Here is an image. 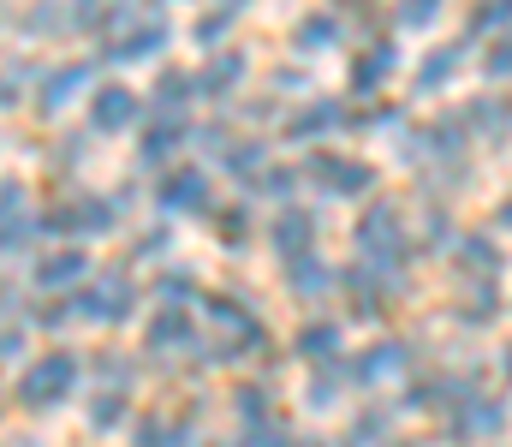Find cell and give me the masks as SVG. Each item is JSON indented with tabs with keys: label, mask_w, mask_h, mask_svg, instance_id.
Returning <instances> with one entry per match:
<instances>
[{
	"label": "cell",
	"mask_w": 512,
	"mask_h": 447,
	"mask_svg": "<svg viewBox=\"0 0 512 447\" xmlns=\"http://www.w3.org/2000/svg\"><path fill=\"white\" fill-rule=\"evenodd\" d=\"M78 376H84V358L54 346V352L30 358V364L18 370V388H12V400H18L24 412H54V406H66V400H72Z\"/></svg>",
	"instance_id": "6da1fadb"
},
{
	"label": "cell",
	"mask_w": 512,
	"mask_h": 447,
	"mask_svg": "<svg viewBox=\"0 0 512 447\" xmlns=\"http://www.w3.org/2000/svg\"><path fill=\"white\" fill-rule=\"evenodd\" d=\"M352 239H358V257H364L370 269H382V275H399V263L411 257V227H405V215H399L393 203H382V197L358 215Z\"/></svg>",
	"instance_id": "7a4b0ae2"
},
{
	"label": "cell",
	"mask_w": 512,
	"mask_h": 447,
	"mask_svg": "<svg viewBox=\"0 0 512 447\" xmlns=\"http://www.w3.org/2000/svg\"><path fill=\"white\" fill-rule=\"evenodd\" d=\"M42 227L60 233V239H102V233L120 227V203H114L108 191H66V197L42 215Z\"/></svg>",
	"instance_id": "3957f363"
},
{
	"label": "cell",
	"mask_w": 512,
	"mask_h": 447,
	"mask_svg": "<svg viewBox=\"0 0 512 447\" xmlns=\"http://www.w3.org/2000/svg\"><path fill=\"white\" fill-rule=\"evenodd\" d=\"M173 42V24L161 12H120L114 30H108V60L120 66H143V60H161Z\"/></svg>",
	"instance_id": "277c9868"
},
{
	"label": "cell",
	"mask_w": 512,
	"mask_h": 447,
	"mask_svg": "<svg viewBox=\"0 0 512 447\" xmlns=\"http://www.w3.org/2000/svg\"><path fill=\"white\" fill-rule=\"evenodd\" d=\"M304 179L322 191V197H340V203H358L376 191V167L358 161V155H340V149H316L304 161Z\"/></svg>",
	"instance_id": "5b68a950"
},
{
	"label": "cell",
	"mask_w": 512,
	"mask_h": 447,
	"mask_svg": "<svg viewBox=\"0 0 512 447\" xmlns=\"http://www.w3.org/2000/svg\"><path fill=\"white\" fill-rule=\"evenodd\" d=\"M78 316L96 322V328H120V322H131V316H137V287H131V275H114V269L90 275V281L78 287Z\"/></svg>",
	"instance_id": "8992f818"
},
{
	"label": "cell",
	"mask_w": 512,
	"mask_h": 447,
	"mask_svg": "<svg viewBox=\"0 0 512 447\" xmlns=\"http://www.w3.org/2000/svg\"><path fill=\"white\" fill-rule=\"evenodd\" d=\"M393 78H399V42L370 36V42L352 48V66H346V96L352 102H376Z\"/></svg>",
	"instance_id": "52a82bcc"
},
{
	"label": "cell",
	"mask_w": 512,
	"mask_h": 447,
	"mask_svg": "<svg viewBox=\"0 0 512 447\" xmlns=\"http://www.w3.org/2000/svg\"><path fill=\"white\" fill-rule=\"evenodd\" d=\"M501 430H507V406H501L495 394H483V388L441 412V436H447V442H489V436H501Z\"/></svg>",
	"instance_id": "ba28073f"
},
{
	"label": "cell",
	"mask_w": 512,
	"mask_h": 447,
	"mask_svg": "<svg viewBox=\"0 0 512 447\" xmlns=\"http://www.w3.org/2000/svg\"><path fill=\"white\" fill-rule=\"evenodd\" d=\"M36 233H42V215H36V203H30V185L0 179V257L30 251Z\"/></svg>",
	"instance_id": "9c48e42d"
},
{
	"label": "cell",
	"mask_w": 512,
	"mask_h": 447,
	"mask_svg": "<svg viewBox=\"0 0 512 447\" xmlns=\"http://www.w3.org/2000/svg\"><path fill=\"white\" fill-rule=\"evenodd\" d=\"M155 203L167 215H215V185H209L203 167H161Z\"/></svg>",
	"instance_id": "30bf717a"
},
{
	"label": "cell",
	"mask_w": 512,
	"mask_h": 447,
	"mask_svg": "<svg viewBox=\"0 0 512 447\" xmlns=\"http://www.w3.org/2000/svg\"><path fill=\"white\" fill-rule=\"evenodd\" d=\"M84 108H90V132L96 138H120V132H131L143 120V102H137V90H126V84H96L84 96Z\"/></svg>",
	"instance_id": "8fae6325"
},
{
	"label": "cell",
	"mask_w": 512,
	"mask_h": 447,
	"mask_svg": "<svg viewBox=\"0 0 512 447\" xmlns=\"http://www.w3.org/2000/svg\"><path fill=\"white\" fill-rule=\"evenodd\" d=\"M251 84V54L245 48H215L197 72V96L203 102H233L239 90Z\"/></svg>",
	"instance_id": "7c38bea8"
},
{
	"label": "cell",
	"mask_w": 512,
	"mask_h": 447,
	"mask_svg": "<svg viewBox=\"0 0 512 447\" xmlns=\"http://www.w3.org/2000/svg\"><path fill=\"white\" fill-rule=\"evenodd\" d=\"M90 90H96V84H90V66H84V60H66V66H48L30 96H36V108L54 120V114H66L72 102H84Z\"/></svg>",
	"instance_id": "4fadbf2b"
},
{
	"label": "cell",
	"mask_w": 512,
	"mask_h": 447,
	"mask_svg": "<svg viewBox=\"0 0 512 447\" xmlns=\"http://www.w3.org/2000/svg\"><path fill=\"white\" fill-rule=\"evenodd\" d=\"M352 126V102H340V96H304V108L292 114V138L298 144H328V138H340Z\"/></svg>",
	"instance_id": "5bb4252c"
},
{
	"label": "cell",
	"mask_w": 512,
	"mask_h": 447,
	"mask_svg": "<svg viewBox=\"0 0 512 447\" xmlns=\"http://www.w3.org/2000/svg\"><path fill=\"white\" fill-rule=\"evenodd\" d=\"M316 215L304 209V203H280V215L268 221V245L280 251V257H304V251H316Z\"/></svg>",
	"instance_id": "9a60e30c"
},
{
	"label": "cell",
	"mask_w": 512,
	"mask_h": 447,
	"mask_svg": "<svg viewBox=\"0 0 512 447\" xmlns=\"http://www.w3.org/2000/svg\"><path fill=\"white\" fill-rule=\"evenodd\" d=\"M90 275H96V269H90V257H84L78 245H72V251L60 245V251H48V257L36 263V293H48V298H54V293H78Z\"/></svg>",
	"instance_id": "2e32d148"
},
{
	"label": "cell",
	"mask_w": 512,
	"mask_h": 447,
	"mask_svg": "<svg viewBox=\"0 0 512 447\" xmlns=\"http://www.w3.org/2000/svg\"><path fill=\"white\" fill-rule=\"evenodd\" d=\"M405 364H411V346H405V340H376V346H364V352L352 358V388H382V382H393Z\"/></svg>",
	"instance_id": "e0dca14e"
},
{
	"label": "cell",
	"mask_w": 512,
	"mask_h": 447,
	"mask_svg": "<svg viewBox=\"0 0 512 447\" xmlns=\"http://www.w3.org/2000/svg\"><path fill=\"white\" fill-rule=\"evenodd\" d=\"M143 340H149V352H167V358L173 352H197V322L185 316V304H161L149 316V334Z\"/></svg>",
	"instance_id": "ac0fdd59"
},
{
	"label": "cell",
	"mask_w": 512,
	"mask_h": 447,
	"mask_svg": "<svg viewBox=\"0 0 512 447\" xmlns=\"http://www.w3.org/2000/svg\"><path fill=\"white\" fill-rule=\"evenodd\" d=\"M459 72H465V42H435V48L417 60V78H411V84H417V96H441Z\"/></svg>",
	"instance_id": "d6986e66"
},
{
	"label": "cell",
	"mask_w": 512,
	"mask_h": 447,
	"mask_svg": "<svg viewBox=\"0 0 512 447\" xmlns=\"http://www.w3.org/2000/svg\"><path fill=\"white\" fill-rule=\"evenodd\" d=\"M340 42H346V24H340L334 6H316V12H304V18L292 24V48H298V54H328V48H340Z\"/></svg>",
	"instance_id": "ffe728a7"
},
{
	"label": "cell",
	"mask_w": 512,
	"mask_h": 447,
	"mask_svg": "<svg viewBox=\"0 0 512 447\" xmlns=\"http://www.w3.org/2000/svg\"><path fill=\"white\" fill-rule=\"evenodd\" d=\"M447 257H453L471 281H495V269H501V245H495V233H459V239L447 245Z\"/></svg>",
	"instance_id": "44dd1931"
},
{
	"label": "cell",
	"mask_w": 512,
	"mask_h": 447,
	"mask_svg": "<svg viewBox=\"0 0 512 447\" xmlns=\"http://www.w3.org/2000/svg\"><path fill=\"white\" fill-rule=\"evenodd\" d=\"M179 149H185V120H179V114H161L155 126H143L137 161H143V167H173Z\"/></svg>",
	"instance_id": "7402d4cb"
},
{
	"label": "cell",
	"mask_w": 512,
	"mask_h": 447,
	"mask_svg": "<svg viewBox=\"0 0 512 447\" xmlns=\"http://www.w3.org/2000/svg\"><path fill=\"white\" fill-rule=\"evenodd\" d=\"M286 287H292V298H328L340 287V275L316 251H304V257H286Z\"/></svg>",
	"instance_id": "603a6c76"
},
{
	"label": "cell",
	"mask_w": 512,
	"mask_h": 447,
	"mask_svg": "<svg viewBox=\"0 0 512 447\" xmlns=\"http://www.w3.org/2000/svg\"><path fill=\"white\" fill-rule=\"evenodd\" d=\"M459 120H465V132H477L483 144H507L512 138V108L507 102H495V96H477Z\"/></svg>",
	"instance_id": "cb8c5ba5"
},
{
	"label": "cell",
	"mask_w": 512,
	"mask_h": 447,
	"mask_svg": "<svg viewBox=\"0 0 512 447\" xmlns=\"http://www.w3.org/2000/svg\"><path fill=\"white\" fill-rule=\"evenodd\" d=\"M191 442H197V430L185 418H173V412L137 418V436H131V447H191Z\"/></svg>",
	"instance_id": "d4e9b609"
},
{
	"label": "cell",
	"mask_w": 512,
	"mask_h": 447,
	"mask_svg": "<svg viewBox=\"0 0 512 447\" xmlns=\"http://www.w3.org/2000/svg\"><path fill=\"white\" fill-rule=\"evenodd\" d=\"M292 352H298L304 364H334V358H340V322H328V316L304 322L298 340H292Z\"/></svg>",
	"instance_id": "484cf974"
},
{
	"label": "cell",
	"mask_w": 512,
	"mask_h": 447,
	"mask_svg": "<svg viewBox=\"0 0 512 447\" xmlns=\"http://www.w3.org/2000/svg\"><path fill=\"white\" fill-rule=\"evenodd\" d=\"M191 102H203V96H197V72H185V66L155 72V108H161V114H185Z\"/></svg>",
	"instance_id": "4316f807"
},
{
	"label": "cell",
	"mask_w": 512,
	"mask_h": 447,
	"mask_svg": "<svg viewBox=\"0 0 512 447\" xmlns=\"http://www.w3.org/2000/svg\"><path fill=\"white\" fill-rule=\"evenodd\" d=\"M233 412H239V424H245V430L280 424V418H274V412H280V400H274V388H268V382H245V388L233 394Z\"/></svg>",
	"instance_id": "83f0119b"
},
{
	"label": "cell",
	"mask_w": 512,
	"mask_h": 447,
	"mask_svg": "<svg viewBox=\"0 0 512 447\" xmlns=\"http://www.w3.org/2000/svg\"><path fill=\"white\" fill-rule=\"evenodd\" d=\"M126 424H131V400L120 388H102V394L90 400V430H96V436H114V430H126Z\"/></svg>",
	"instance_id": "f1b7e54d"
},
{
	"label": "cell",
	"mask_w": 512,
	"mask_h": 447,
	"mask_svg": "<svg viewBox=\"0 0 512 447\" xmlns=\"http://www.w3.org/2000/svg\"><path fill=\"white\" fill-rule=\"evenodd\" d=\"M221 167H227L233 179H245V185H251L256 173L268 167V149H262V138H233V144L221 149Z\"/></svg>",
	"instance_id": "f546056e"
},
{
	"label": "cell",
	"mask_w": 512,
	"mask_h": 447,
	"mask_svg": "<svg viewBox=\"0 0 512 447\" xmlns=\"http://www.w3.org/2000/svg\"><path fill=\"white\" fill-rule=\"evenodd\" d=\"M465 30L471 36H501V30H512V0H471L465 6Z\"/></svg>",
	"instance_id": "4dcf8cb0"
},
{
	"label": "cell",
	"mask_w": 512,
	"mask_h": 447,
	"mask_svg": "<svg viewBox=\"0 0 512 447\" xmlns=\"http://www.w3.org/2000/svg\"><path fill=\"white\" fill-rule=\"evenodd\" d=\"M233 24H239V12H227V6H209L203 18H197V42H203V54H215V48H227V36H233Z\"/></svg>",
	"instance_id": "1f68e13d"
},
{
	"label": "cell",
	"mask_w": 512,
	"mask_h": 447,
	"mask_svg": "<svg viewBox=\"0 0 512 447\" xmlns=\"http://www.w3.org/2000/svg\"><path fill=\"white\" fill-rule=\"evenodd\" d=\"M447 12V0H393V24L399 30H429Z\"/></svg>",
	"instance_id": "d6a6232c"
},
{
	"label": "cell",
	"mask_w": 512,
	"mask_h": 447,
	"mask_svg": "<svg viewBox=\"0 0 512 447\" xmlns=\"http://www.w3.org/2000/svg\"><path fill=\"white\" fill-rule=\"evenodd\" d=\"M209 221L221 227V245H227V251H245V245H251V215H245V209H215Z\"/></svg>",
	"instance_id": "836d02e7"
},
{
	"label": "cell",
	"mask_w": 512,
	"mask_h": 447,
	"mask_svg": "<svg viewBox=\"0 0 512 447\" xmlns=\"http://www.w3.org/2000/svg\"><path fill=\"white\" fill-rule=\"evenodd\" d=\"M96 376H102V388H120V394H131L137 364H131L126 352H96Z\"/></svg>",
	"instance_id": "e575fe53"
},
{
	"label": "cell",
	"mask_w": 512,
	"mask_h": 447,
	"mask_svg": "<svg viewBox=\"0 0 512 447\" xmlns=\"http://www.w3.org/2000/svg\"><path fill=\"white\" fill-rule=\"evenodd\" d=\"M155 293H161V304H191L197 298V275L167 269V275H155Z\"/></svg>",
	"instance_id": "d590c367"
},
{
	"label": "cell",
	"mask_w": 512,
	"mask_h": 447,
	"mask_svg": "<svg viewBox=\"0 0 512 447\" xmlns=\"http://www.w3.org/2000/svg\"><path fill=\"white\" fill-rule=\"evenodd\" d=\"M483 72H489L495 84H512V30H501V36L489 42V54H483Z\"/></svg>",
	"instance_id": "8d00e7d4"
},
{
	"label": "cell",
	"mask_w": 512,
	"mask_h": 447,
	"mask_svg": "<svg viewBox=\"0 0 512 447\" xmlns=\"http://www.w3.org/2000/svg\"><path fill=\"white\" fill-rule=\"evenodd\" d=\"M30 90H36V72H30V66H6V72H0V108L24 102Z\"/></svg>",
	"instance_id": "74e56055"
},
{
	"label": "cell",
	"mask_w": 512,
	"mask_h": 447,
	"mask_svg": "<svg viewBox=\"0 0 512 447\" xmlns=\"http://www.w3.org/2000/svg\"><path fill=\"white\" fill-rule=\"evenodd\" d=\"M167 245H173V227H167V221H161V227H143V233H137V245H131V251H137V257H155V251H167Z\"/></svg>",
	"instance_id": "f35d334b"
},
{
	"label": "cell",
	"mask_w": 512,
	"mask_h": 447,
	"mask_svg": "<svg viewBox=\"0 0 512 447\" xmlns=\"http://www.w3.org/2000/svg\"><path fill=\"white\" fill-rule=\"evenodd\" d=\"M24 322H0V364H12V358H24Z\"/></svg>",
	"instance_id": "ab89813d"
},
{
	"label": "cell",
	"mask_w": 512,
	"mask_h": 447,
	"mask_svg": "<svg viewBox=\"0 0 512 447\" xmlns=\"http://www.w3.org/2000/svg\"><path fill=\"white\" fill-rule=\"evenodd\" d=\"M495 227H507V233H512V197L501 203V209H495Z\"/></svg>",
	"instance_id": "60d3db41"
},
{
	"label": "cell",
	"mask_w": 512,
	"mask_h": 447,
	"mask_svg": "<svg viewBox=\"0 0 512 447\" xmlns=\"http://www.w3.org/2000/svg\"><path fill=\"white\" fill-rule=\"evenodd\" d=\"M209 6H227V12H245L251 0H209Z\"/></svg>",
	"instance_id": "b9f144b4"
},
{
	"label": "cell",
	"mask_w": 512,
	"mask_h": 447,
	"mask_svg": "<svg viewBox=\"0 0 512 447\" xmlns=\"http://www.w3.org/2000/svg\"><path fill=\"white\" fill-rule=\"evenodd\" d=\"M501 376H507V382H512V346H507V352H501Z\"/></svg>",
	"instance_id": "7bdbcfd3"
},
{
	"label": "cell",
	"mask_w": 512,
	"mask_h": 447,
	"mask_svg": "<svg viewBox=\"0 0 512 447\" xmlns=\"http://www.w3.org/2000/svg\"><path fill=\"white\" fill-rule=\"evenodd\" d=\"M0 310H12V287L6 281H0Z\"/></svg>",
	"instance_id": "ee69618b"
},
{
	"label": "cell",
	"mask_w": 512,
	"mask_h": 447,
	"mask_svg": "<svg viewBox=\"0 0 512 447\" xmlns=\"http://www.w3.org/2000/svg\"><path fill=\"white\" fill-rule=\"evenodd\" d=\"M340 6H352V12H358V6H370V0H334V12H340Z\"/></svg>",
	"instance_id": "f6af8a7d"
}]
</instances>
